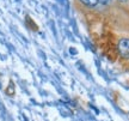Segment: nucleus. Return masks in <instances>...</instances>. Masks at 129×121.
<instances>
[{
	"label": "nucleus",
	"instance_id": "1",
	"mask_svg": "<svg viewBox=\"0 0 129 121\" xmlns=\"http://www.w3.org/2000/svg\"><path fill=\"white\" fill-rule=\"evenodd\" d=\"M117 49L121 56H123L125 59H129V38H122L120 40L117 44Z\"/></svg>",
	"mask_w": 129,
	"mask_h": 121
},
{
	"label": "nucleus",
	"instance_id": "2",
	"mask_svg": "<svg viewBox=\"0 0 129 121\" xmlns=\"http://www.w3.org/2000/svg\"><path fill=\"white\" fill-rule=\"evenodd\" d=\"M84 4H86L87 6H96L98 5V0H81Z\"/></svg>",
	"mask_w": 129,
	"mask_h": 121
},
{
	"label": "nucleus",
	"instance_id": "3",
	"mask_svg": "<svg viewBox=\"0 0 129 121\" xmlns=\"http://www.w3.org/2000/svg\"><path fill=\"white\" fill-rule=\"evenodd\" d=\"M112 0H98V4H102V5H109L111 4Z\"/></svg>",
	"mask_w": 129,
	"mask_h": 121
},
{
	"label": "nucleus",
	"instance_id": "4",
	"mask_svg": "<svg viewBox=\"0 0 129 121\" xmlns=\"http://www.w3.org/2000/svg\"><path fill=\"white\" fill-rule=\"evenodd\" d=\"M120 1H127V0H120Z\"/></svg>",
	"mask_w": 129,
	"mask_h": 121
}]
</instances>
